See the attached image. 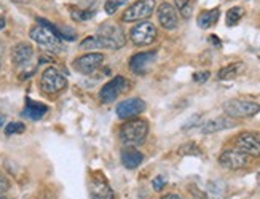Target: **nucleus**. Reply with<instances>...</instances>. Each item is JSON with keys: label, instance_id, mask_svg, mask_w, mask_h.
Returning <instances> with one entry per match:
<instances>
[{"label": "nucleus", "instance_id": "6", "mask_svg": "<svg viewBox=\"0 0 260 199\" xmlns=\"http://www.w3.org/2000/svg\"><path fill=\"white\" fill-rule=\"evenodd\" d=\"M67 86L66 76L56 69L50 67L42 73V90L48 94H56Z\"/></svg>", "mask_w": 260, "mask_h": 199}, {"label": "nucleus", "instance_id": "32", "mask_svg": "<svg viewBox=\"0 0 260 199\" xmlns=\"http://www.w3.org/2000/svg\"><path fill=\"white\" fill-rule=\"evenodd\" d=\"M180 13H182L184 18H190V15H191V5H187L185 8H182V10H180Z\"/></svg>", "mask_w": 260, "mask_h": 199}, {"label": "nucleus", "instance_id": "36", "mask_svg": "<svg viewBox=\"0 0 260 199\" xmlns=\"http://www.w3.org/2000/svg\"><path fill=\"white\" fill-rule=\"evenodd\" d=\"M4 27H5V18L0 16V29H4Z\"/></svg>", "mask_w": 260, "mask_h": 199}, {"label": "nucleus", "instance_id": "31", "mask_svg": "<svg viewBox=\"0 0 260 199\" xmlns=\"http://www.w3.org/2000/svg\"><path fill=\"white\" fill-rule=\"evenodd\" d=\"M174 5H176L179 10H182V8H185L187 5H190V0H174Z\"/></svg>", "mask_w": 260, "mask_h": 199}, {"label": "nucleus", "instance_id": "7", "mask_svg": "<svg viewBox=\"0 0 260 199\" xmlns=\"http://www.w3.org/2000/svg\"><path fill=\"white\" fill-rule=\"evenodd\" d=\"M129 37L134 45H150L156 38V27L149 21H144L131 29Z\"/></svg>", "mask_w": 260, "mask_h": 199}, {"label": "nucleus", "instance_id": "5", "mask_svg": "<svg viewBox=\"0 0 260 199\" xmlns=\"http://www.w3.org/2000/svg\"><path fill=\"white\" fill-rule=\"evenodd\" d=\"M153 12H155V0H138L129 8H126V12L123 13V21L125 23L142 21L150 18Z\"/></svg>", "mask_w": 260, "mask_h": 199}, {"label": "nucleus", "instance_id": "4", "mask_svg": "<svg viewBox=\"0 0 260 199\" xmlns=\"http://www.w3.org/2000/svg\"><path fill=\"white\" fill-rule=\"evenodd\" d=\"M30 38L34 42H37L40 47H43L45 50L50 51H59L61 50V42L59 37L54 34L51 29H48L47 26H36L30 29Z\"/></svg>", "mask_w": 260, "mask_h": 199}, {"label": "nucleus", "instance_id": "25", "mask_svg": "<svg viewBox=\"0 0 260 199\" xmlns=\"http://www.w3.org/2000/svg\"><path fill=\"white\" fill-rule=\"evenodd\" d=\"M126 2H128V0H107V2H106V13L107 15H114L117 10L121 5H125Z\"/></svg>", "mask_w": 260, "mask_h": 199}, {"label": "nucleus", "instance_id": "15", "mask_svg": "<svg viewBox=\"0 0 260 199\" xmlns=\"http://www.w3.org/2000/svg\"><path fill=\"white\" fill-rule=\"evenodd\" d=\"M156 58V53L155 51H145V53H138L134 54L129 61V69L134 72V73H145L147 69L150 67V64L155 61Z\"/></svg>", "mask_w": 260, "mask_h": 199}, {"label": "nucleus", "instance_id": "12", "mask_svg": "<svg viewBox=\"0 0 260 199\" xmlns=\"http://www.w3.org/2000/svg\"><path fill=\"white\" fill-rule=\"evenodd\" d=\"M147 108V104L139 97H133V99H125L123 102L117 105V115L120 118H134L141 115L144 110Z\"/></svg>", "mask_w": 260, "mask_h": 199}, {"label": "nucleus", "instance_id": "3", "mask_svg": "<svg viewBox=\"0 0 260 199\" xmlns=\"http://www.w3.org/2000/svg\"><path fill=\"white\" fill-rule=\"evenodd\" d=\"M225 113L232 118H249L260 112V105L252 101H243V99H232L223 104Z\"/></svg>", "mask_w": 260, "mask_h": 199}, {"label": "nucleus", "instance_id": "16", "mask_svg": "<svg viewBox=\"0 0 260 199\" xmlns=\"http://www.w3.org/2000/svg\"><path fill=\"white\" fill-rule=\"evenodd\" d=\"M235 126V121L230 118H225V116H219V118H214L209 120L208 123H205L201 126V132L203 134H214V132H219L223 129H229Z\"/></svg>", "mask_w": 260, "mask_h": 199}, {"label": "nucleus", "instance_id": "18", "mask_svg": "<svg viewBox=\"0 0 260 199\" xmlns=\"http://www.w3.org/2000/svg\"><path fill=\"white\" fill-rule=\"evenodd\" d=\"M144 161V154L136 148H126L121 153V163L126 169H136Z\"/></svg>", "mask_w": 260, "mask_h": 199}, {"label": "nucleus", "instance_id": "17", "mask_svg": "<svg viewBox=\"0 0 260 199\" xmlns=\"http://www.w3.org/2000/svg\"><path fill=\"white\" fill-rule=\"evenodd\" d=\"M34 54V50L27 43H18V45L11 51V59H13L15 65H24L30 61Z\"/></svg>", "mask_w": 260, "mask_h": 199}, {"label": "nucleus", "instance_id": "35", "mask_svg": "<svg viewBox=\"0 0 260 199\" xmlns=\"http://www.w3.org/2000/svg\"><path fill=\"white\" fill-rule=\"evenodd\" d=\"M5 121H7L5 115H0V128H4V125H5Z\"/></svg>", "mask_w": 260, "mask_h": 199}, {"label": "nucleus", "instance_id": "37", "mask_svg": "<svg viewBox=\"0 0 260 199\" xmlns=\"http://www.w3.org/2000/svg\"><path fill=\"white\" fill-rule=\"evenodd\" d=\"M13 2H16V4H27L29 0H13Z\"/></svg>", "mask_w": 260, "mask_h": 199}, {"label": "nucleus", "instance_id": "24", "mask_svg": "<svg viewBox=\"0 0 260 199\" xmlns=\"http://www.w3.org/2000/svg\"><path fill=\"white\" fill-rule=\"evenodd\" d=\"M26 126L22 123H18V121H13V123H8V126L5 128V134L7 136H13V134H21L24 132Z\"/></svg>", "mask_w": 260, "mask_h": 199}, {"label": "nucleus", "instance_id": "8", "mask_svg": "<svg viewBox=\"0 0 260 199\" xmlns=\"http://www.w3.org/2000/svg\"><path fill=\"white\" fill-rule=\"evenodd\" d=\"M128 88H129L128 80L125 76H115L114 80H110L107 85L103 86V90L99 93V97L104 104H110V102H114L121 93H125Z\"/></svg>", "mask_w": 260, "mask_h": 199}, {"label": "nucleus", "instance_id": "19", "mask_svg": "<svg viewBox=\"0 0 260 199\" xmlns=\"http://www.w3.org/2000/svg\"><path fill=\"white\" fill-rule=\"evenodd\" d=\"M47 112H48V107L45 104L34 102V101H30V99H27L26 108H24V112H22V115L29 120H40Z\"/></svg>", "mask_w": 260, "mask_h": 199}, {"label": "nucleus", "instance_id": "14", "mask_svg": "<svg viewBox=\"0 0 260 199\" xmlns=\"http://www.w3.org/2000/svg\"><path fill=\"white\" fill-rule=\"evenodd\" d=\"M156 16L158 21H160L161 27L168 29V30H173L177 27L179 24V19H177V13H176V8L171 4H161L160 7L156 8Z\"/></svg>", "mask_w": 260, "mask_h": 199}, {"label": "nucleus", "instance_id": "21", "mask_svg": "<svg viewBox=\"0 0 260 199\" xmlns=\"http://www.w3.org/2000/svg\"><path fill=\"white\" fill-rule=\"evenodd\" d=\"M244 69V64L243 62H233L227 67L220 69L219 72V80H233L235 76H238Z\"/></svg>", "mask_w": 260, "mask_h": 199}, {"label": "nucleus", "instance_id": "33", "mask_svg": "<svg viewBox=\"0 0 260 199\" xmlns=\"http://www.w3.org/2000/svg\"><path fill=\"white\" fill-rule=\"evenodd\" d=\"M161 199H180L177 194H166V196H163Z\"/></svg>", "mask_w": 260, "mask_h": 199}, {"label": "nucleus", "instance_id": "22", "mask_svg": "<svg viewBox=\"0 0 260 199\" xmlns=\"http://www.w3.org/2000/svg\"><path fill=\"white\" fill-rule=\"evenodd\" d=\"M244 15V10L241 7H233L227 12V24L229 26H236L240 23V19Z\"/></svg>", "mask_w": 260, "mask_h": 199}, {"label": "nucleus", "instance_id": "27", "mask_svg": "<svg viewBox=\"0 0 260 199\" xmlns=\"http://www.w3.org/2000/svg\"><path fill=\"white\" fill-rule=\"evenodd\" d=\"M82 48H85V50H93V48H101V45H99V42H98L96 37H89V38H86V40L82 42Z\"/></svg>", "mask_w": 260, "mask_h": 199}, {"label": "nucleus", "instance_id": "13", "mask_svg": "<svg viewBox=\"0 0 260 199\" xmlns=\"http://www.w3.org/2000/svg\"><path fill=\"white\" fill-rule=\"evenodd\" d=\"M236 148L243 151L247 156H258L260 154V139L249 132H244L236 137Z\"/></svg>", "mask_w": 260, "mask_h": 199}, {"label": "nucleus", "instance_id": "28", "mask_svg": "<svg viewBox=\"0 0 260 199\" xmlns=\"http://www.w3.org/2000/svg\"><path fill=\"white\" fill-rule=\"evenodd\" d=\"M152 185H153V188H155L156 191H160L161 188H165V185H166V179H165V177H161V175L160 177H155Z\"/></svg>", "mask_w": 260, "mask_h": 199}, {"label": "nucleus", "instance_id": "30", "mask_svg": "<svg viewBox=\"0 0 260 199\" xmlns=\"http://www.w3.org/2000/svg\"><path fill=\"white\" fill-rule=\"evenodd\" d=\"M208 78H209V72H197V73L193 75V80H195L197 83H205Z\"/></svg>", "mask_w": 260, "mask_h": 199}, {"label": "nucleus", "instance_id": "29", "mask_svg": "<svg viewBox=\"0 0 260 199\" xmlns=\"http://www.w3.org/2000/svg\"><path fill=\"white\" fill-rule=\"evenodd\" d=\"M8 190H10V180L2 172H0V193H5Z\"/></svg>", "mask_w": 260, "mask_h": 199}, {"label": "nucleus", "instance_id": "10", "mask_svg": "<svg viewBox=\"0 0 260 199\" xmlns=\"http://www.w3.org/2000/svg\"><path fill=\"white\" fill-rule=\"evenodd\" d=\"M219 163L225 169L236 171V169L244 168V166L249 163V156L244 154L243 151H240V150H227V151H223L220 154Z\"/></svg>", "mask_w": 260, "mask_h": 199}, {"label": "nucleus", "instance_id": "11", "mask_svg": "<svg viewBox=\"0 0 260 199\" xmlns=\"http://www.w3.org/2000/svg\"><path fill=\"white\" fill-rule=\"evenodd\" d=\"M103 62H104V54L88 53V54H85V56H80L74 62V67L80 73L89 75V73H93L96 69H99Z\"/></svg>", "mask_w": 260, "mask_h": 199}, {"label": "nucleus", "instance_id": "23", "mask_svg": "<svg viewBox=\"0 0 260 199\" xmlns=\"http://www.w3.org/2000/svg\"><path fill=\"white\" fill-rule=\"evenodd\" d=\"M72 18L75 21H88L94 16V10H80V8H75L72 10Z\"/></svg>", "mask_w": 260, "mask_h": 199}, {"label": "nucleus", "instance_id": "9", "mask_svg": "<svg viewBox=\"0 0 260 199\" xmlns=\"http://www.w3.org/2000/svg\"><path fill=\"white\" fill-rule=\"evenodd\" d=\"M89 193H91L93 199H115L114 190L101 172H94L91 180H89Z\"/></svg>", "mask_w": 260, "mask_h": 199}, {"label": "nucleus", "instance_id": "1", "mask_svg": "<svg viewBox=\"0 0 260 199\" xmlns=\"http://www.w3.org/2000/svg\"><path fill=\"white\" fill-rule=\"evenodd\" d=\"M147 134H149V123L145 120L136 118L129 120L120 129V139L123 143H126L129 147H138L144 143Z\"/></svg>", "mask_w": 260, "mask_h": 199}, {"label": "nucleus", "instance_id": "2", "mask_svg": "<svg viewBox=\"0 0 260 199\" xmlns=\"http://www.w3.org/2000/svg\"><path fill=\"white\" fill-rule=\"evenodd\" d=\"M96 38L99 42L101 48H109V50H118L125 47V34L123 29L118 24L114 23H106L98 29Z\"/></svg>", "mask_w": 260, "mask_h": 199}, {"label": "nucleus", "instance_id": "26", "mask_svg": "<svg viewBox=\"0 0 260 199\" xmlns=\"http://www.w3.org/2000/svg\"><path fill=\"white\" fill-rule=\"evenodd\" d=\"M179 153L180 154H200V148L197 147V143L193 142H188V143H184L182 147L179 148Z\"/></svg>", "mask_w": 260, "mask_h": 199}, {"label": "nucleus", "instance_id": "20", "mask_svg": "<svg viewBox=\"0 0 260 199\" xmlns=\"http://www.w3.org/2000/svg\"><path fill=\"white\" fill-rule=\"evenodd\" d=\"M219 15H220L219 8H212V10H206V12H201L198 16V26L201 29H209L211 26H214L217 23Z\"/></svg>", "mask_w": 260, "mask_h": 199}, {"label": "nucleus", "instance_id": "34", "mask_svg": "<svg viewBox=\"0 0 260 199\" xmlns=\"http://www.w3.org/2000/svg\"><path fill=\"white\" fill-rule=\"evenodd\" d=\"M209 40H211L212 43H216V47H220V40H219L217 37H211Z\"/></svg>", "mask_w": 260, "mask_h": 199}, {"label": "nucleus", "instance_id": "38", "mask_svg": "<svg viewBox=\"0 0 260 199\" xmlns=\"http://www.w3.org/2000/svg\"><path fill=\"white\" fill-rule=\"evenodd\" d=\"M0 199H7V197L5 196H0Z\"/></svg>", "mask_w": 260, "mask_h": 199}]
</instances>
